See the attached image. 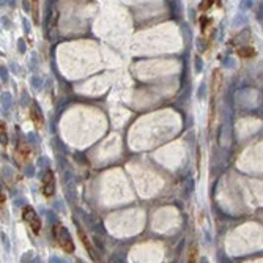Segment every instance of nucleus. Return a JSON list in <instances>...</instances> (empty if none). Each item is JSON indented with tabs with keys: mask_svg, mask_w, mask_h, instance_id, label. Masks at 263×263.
<instances>
[{
	"mask_svg": "<svg viewBox=\"0 0 263 263\" xmlns=\"http://www.w3.org/2000/svg\"><path fill=\"white\" fill-rule=\"evenodd\" d=\"M41 191L46 197H52L55 192V175L52 170H46L43 181H41Z\"/></svg>",
	"mask_w": 263,
	"mask_h": 263,
	"instance_id": "3",
	"label": "nucleus"
},
{
	"mask_svg": "<svg viewBox=\"0 0 263 263\" xmlns=\"http://www.w3.org/2000/svg\"><path fill=\"white\" fill-rule=\"evenodd\" d=\"M52 235H54L55 243H57L65 252L71 254V252L74 251V243H73V240H71V235H69V232H68L62 224H55V225L52 227Z\"/></svg>",
	"mask_w": 263,
	"mask_h": 263,
	"instance_id": "1",
	"label": "nucleus"
},
{
	"mask_svg": "<svg viewBox=\"0 0 263 263\" xmlns=\"http://www.w3.org/2000/svg\"><path fill=\"white\" fill-rule=\"evenodd\" d=\"M22 219L25 221L27 224H29V227L32 228V232L35 233V235H38L39 232H41V219H39V216L36 214V211L32 208V206H25L22 210Z\"/></svg>",
	"mask_w": 263,
	"mask_h": 263,
	"instance_id": "2",
	"label": "nucleus"
},
{
	"mask_svg": "<svg viewBox=\"0 0 263 263\" xmlns=\"http://www.w3.org/2000/svg\"><path fill=\"white\" fill-rule=\"evenodd\" d=\"M30 118H32V122L35 123L36 128H41V126H43V123H44L43 113H41V110L38 109L36 104H32V107H30Z\"/></svg>",
	"mask_w": 263,
	"mask_h": 263,
	"instance_id": "4",
	"label": "nucleus"
},
{
	"mask_svg": "<svg viewBox=\"0 0 263 263\" xmlns=\"http://www.w3.org/2000/svg\"><path fill=\"white\" fill-rule=\"evenodd\" d=\"M79 235H81V238H82V241H84V246H85V247H87V251L91 254V252H93V249L90 247V243H88V240H87V236H85V233H84L81 228H79Z\"/></svg>",
	"mask_w": 263,
	"mask_h": 263,
	"instance_id": "8",
	"label": "nucleus"
},
{
	"mask_svg": "<svg viewBox=\"0 0 263 263\" xmlns=\"http://www.w3.org/2000/svg\"><path fill=\"white\" fill-rule=\"evenodd\" d=\"M236 52H238V55L243 57V58H249V57L255 55V49H254L252 46H243V47H240Z\"/></svg>",
	"mask_w": 263,
	"mask_h": 263,
	"instance_id": "5",
	"label": "nucleus"
},
{
	"mask_svg": "<svg viewBox=\"0 0 263 263\" xmlns=\"http://www.w3.org/2000/svg\"><path fill=\"white\" fill-rule=\"evenodd\" d=\"M29 153H30V148H29L27 145H21L19 150H17V156H19L22 161H25V159L29 158Z\"/></svg>",
	"mask_w": 263,
	"mask_h": 263,
	"instance_id": "6",
	"label": "nucleus"
},
{
	"mask_svg": "<svg viewBox=\"0 0 263 263\" xmlns=\"http://www.w3.org/2000/svg\"><path fill=\"white\" fill-rule=\"evenodd\" d=\"M187 263H197V247H191L189 251V258H187Z\"/></svg>",
	"mask_w": 263,
	"mask_h": 263,
	"instance_id": "7",
	"label": "nucleus"
},
{
	"mask_svg": "<svg viewBox=\"0 0 263 263\" xmlns=\"http://www.w3.org/2000/svg\"><path fill=\"white\" fill-rule=\"evenodd\" d=\"M213 3H214V2H210V0H208V2H203V5L200 7V10H202V11H203V10H208Z\"/></svg>",
	"mask_w": 263,
	"mask_h": 263,
	"instance_id": "9",
	"label": "nucleus"
}]
</instances>
